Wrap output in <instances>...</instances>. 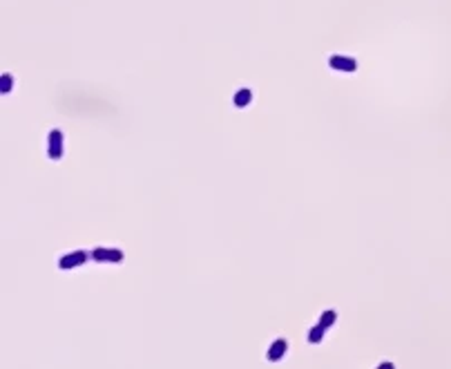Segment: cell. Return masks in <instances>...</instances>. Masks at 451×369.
I'll use <instances>...</instances> for the list:
<instances>
[{"instance_id": "5", "label": "cell", "mask_w": 451, "mask_h": 369, "mask_svg": "<svg viewBox=\"0 0 451 369\" xmlns=\"http://www.w3.org/2000/svg\"><path fill=\"white\" fill-rule=\"evenodd\" d=\"M286 351H288V340H286V338H277V340H273V345L268 347L266 358L270 362H277V360H281V358L286 356Z\"/></svg>"}, {"instance_id": "1", "label": "cell", "mask_w": 451, "mask_h": 369, "mask_svg": "<svg viewBox=\"0 0 451 369\" xmlns=\"http://www.w3.org/2000/svg\"><path fill=\"white\" fill-rule=\"evenodd\" d=\"M63 143H65V137L60 130H52L47 134V157L52 161H58L63 157Z\"/></svg>"}, {"instance_id": "6", "label": "cell", "mask_w": 451, "mask_h": 369, "mask_svg": "<svg viewBox=\"0 0 451 369\" xmlns=\"http://www.w3.org/2000/svg\"><path fill=\"white\" fill-rule=\"evenodd\" d=\"M252 101V89H248V87H241V89H237V94L233 97V103H235V108H246L248 103Z\"/></svg>"}, {"instance_id": "8", "label": "cell", "mask_w": 451, "mask_h": 369, "mask_svg": "<svg viewBox=\"0 0 451 369\" xmlns=\"http://www.w3.org/2000/svg\"><path fill=\"white\" fill-rule=\"evenodd\" d=\"M335 320H337V313L333 311V309H326V311H322V316H319V324H322L324 329H331L335 324Z\"/></svg>"}, {"instance_id": "4", "label": "cell", "mask_w": 451, "mask_h": 369, "mask_svg": "<svg viewBox=\"0 0 451 369\" xmlns=\"http://www.w3.org/2000/svg\"><path fill=\"white\" fill-rule=\"evenodd\" d=\"M329 65L333 67L335 72H344V74L358 70V60H355L353 56H344V54H333L329 58Z\"/></svg>"}, {"instance_id": "3", "label": "cell", "mask_w": 451, "mask_h": 369, "mask_svg": "<svg viewBox=\"0 0 451 369\" xmlns=\"http://www.w3.org/2000/svg\"><path fill=\"white\" fill-rule=\"evenodd\" d=\"M85 260H87V253L85 251H72V253H67V255H63L58 260V268L60 271H72V268H78L81 264H85Z\"/></svg>"}, {"instance_id": "9", "label": "cell", "mask_w": 451, "mask_h": 369, "mask_svg": "<svg viewBox=\"0 0 451 369\" xmlns=\"http://www.w3.org/2000/svg\"><path fill=\"white\" fill-rule=\"evenodd\" d=\"M11 87H14V78H11V74H3V78H0V92L7 94V92H11Z\"/></svg>"}, {"instance_id": "7", "label": "cell", "mask_w": 451, "mask_h": 369, "mask_svg": "<svg viewBox=\"0 0 451 369\" xmlns=\"http://www.w3.org/2000/svg\"><path fill=\"white\" fill-rule=\"evenodd\" d=\"M326 331H329V329H324L322 324L317 322V324H315V327L308 329V343H311V345L322 343V340H324V333H326Z\"/></svg>"}, {"instance_id": "2", "label": "cell", "mask_w": 451, "mask_h": 369, "mask_svg": "<svg viewBox=\"0 0 451 369\" xmlns=\"http://www.w3.org/2000/svg\"><path fill=\"white\" fill-rule=\"evenodd\" d=\"M92 257L96 262H110V264H121L123 262V251L121 249H108V246H96L92 251Z\"/></svg>"}]
</instances>
